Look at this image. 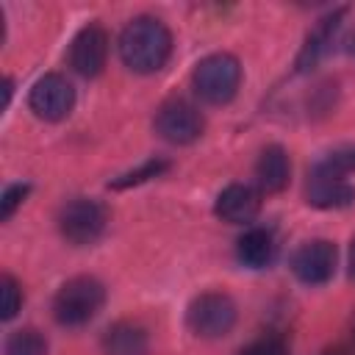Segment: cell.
<instances>
[{
  "instance_id": "1",
  "label": "cell",
  "mask_w": 355,
  "mask_h": 355,
  "mask_svg": "<svg viewBox=\"0 0 355 355\" xmlns=\"http://www.w3.org/2000/svg\"><path fill=\"white\" fill-rule=\"evenodd\" d=\"M116 50L122 64L136 72V75H153L158 69L166 67L169 55H172V31L158 19V17H133L119 39H116Z\"/></svg>"
},
{
  "instance_id": "2",
  "label": "cell",
  "mask_w": 355,
  "mask_h": 355,
  "mask_svg": "<svg viewBox=\"0 0 355 355\" xmlns=\"http://www.w3.org/2000/svg\"><path fill=\"white\" fill-rule=\"evenodd\" d=\"M105 305V286L92 275L69 277L53 297V319L61 327L89 324Z\"/></svg>"
},
{
  "instance_id": "3",
  "label": "cell",
  "mask_w": 355,
  "mask_h": 355,
  "mask_svg": "<svg viewBox=\"0 0 355 355\" xmlns=\"http://www.w3.org/2000/svg\"><path fill=\"white\" fill-rule=\"evenodd\" d=\"M194 94L205 105H227L241 86V64L233 53H211L191 72Z\"/></svg>"
},
{
  "instance_id": "4",
  "label": "cell",
  "mask_w": 355,
  "mask_h": 355,
  "mask_svg": "<svg viewBox=\"0 0 355 355\" xmlns=\"http://www.w3.org/2000/svg\"><path fill=\"white\" fill-rule=\"evenodd\" d=\"M236 319L239 308L225 291H202L186 308V327L191 330V336L205 341L225 338L236 327Z\"/></svg>"
},
{
  "instance_id": "5",
  "label": "cell",
  "mask_w": 355,
  "mask_h": 355,
  "mask_svg": "<svg viewBox=\"0 0 355 355\" xmlns=\"http://www.w3.org/2000/svg\"><path fill=\"white\" fill-rule=\"evenodd\" d=\"M111 222L108 208L94 197H75L58 211V233L72 247H89L103 239Z\"/></svg>"
},
{
  "instance_id": "6",
  "label": "cell",
  "mask_w": 355,
  "mask_h": 355,
  "mask_svg": "<svg viewBox=\"0 0 355 355\" xmlns=\"http://www.w3.org/2000/svg\"><path fill=\"white\" fill-rule=\"evenodd\" d=\"M153 128L164 141L183 147V144H194L202 136L205 119L194 103H189L183 97H172V100L161 103V108L155 111Z\"/></svg>"
},
{
  "instance_id": "7",
  "label": "cell",
  "mask_w": 355,
  "mask_h": 355,
  "mask_svg": "<svg viewBox=\"0 0 355 355\" xmlns=\"http://www.w3.org/2000/svg\"><path fill=\"white\" fill-rule=\"evenodd\" d=\"M336 266H338V250L327 239H311L300 244L288 258L291 275L302 286H311V288L330 283L336 275Z\"/></svg>"
},
{
  "instance_id": "8",
  "label": "cell",
  "mask_w": 355,
  "mask_h": 355,
  "mask_svg": "<svg viewBox=\"0 0 355 355\" xmlns=\"http://www.w3.org/2000/svg\"><path fill=\"white\" fill-rule=\"evenodd\" d=\"M28 108L44 122H61L75 108V89L64 75L47 72L31 86Z\"/></svg>"
},
{
  "instance_id": "9",
  "label": "cell",
  "mask_w": 355,
  "mask_h": 355,
  "mask_svg": "<svg viewBox=\"0 0 355 355\" xmlns=\"http://www.w3.org/2000/svg\"><path fill=\"white\" fill-rule=\"evenodd\" d=\"M67 61H69V69L80 78H97L108 61V33L103 25L97 22H89L83 25L72 44H69V53H67Z\"/></svg>"
},
{
  "instance_id": "10",
  "label": "cell",
  "mask_w": 355,
  "mask_h": 355,
  "mask_svg": "<svg viewBox=\"0 0 355 355\" xmlns=\"http://www.w3.org/2000/svg\"><path fill=\"white\" fill-rule=\"evenodd\" d=\"M347 11H349L347 6H338V8L327 11V14L319 17L316 25L305 33V42H302V47H300V53H297V61H294V67H297L300 75L316 69L319 61L333 50L336 36H338V31H341V22H344Z\"/></svg>"
},
{
  "instance_id": "11",
  "label": "cell",
  "mask_w": 355,
  "mask_h": 355,
  "mask_svg": "<svg viewBox=\"0 0 355 355\" xmlns=\"http://www.w3.org/2000/svg\"><path fill=\"white\" fill-rule=\"evenodd\" d=\"M261 211V189L250 183H227L214 202V214L227 225H247Z\"/></svg>"
},
{
  "instance_id": "12",
  "label": "cell",
  "mask_w": 355,
  "mask_h": 355,
  "mask_svg": "<svg viewBox=\"0 0 355 355\" xmlns=\"http://www.w3.org/2000/svg\"><path fill=\"white\" fill-rule=\"evenodd\" d=\"M305 202L319 211L349 208L355 202V186L347 178H330V175L311 169L308 183H305Z\"/></svg>"
},
{
  "instance_id": "13",
  "label": "cell",
  "mask_w": 355,
  "mask_h": 355,
  "mask_svg": "<svg viewBox=\"0 0 355 355\" xmlns=\"http://www.w3.org/2000/svg\"><path fill=\"white\" fill-rule=\"evenodd\" d=\"M291 180V161L280 144H266L255 161V183L266 194H280Z\"/></svg>"
},
{
  "instance_id": "14",
  "label": "cell",
  "mask_w": 355,
  "mask_h": 355,
  "mask_svg": "<svg viewBox=\"0 0 355 355\" xmlns=\"http://www.w3.org/2000/svg\"><path fill=\"white\" fill-rule=\"evenodd\" d=\"M100 347H103L105 355H147L150 336L139 322L119 319L103 333Z\"/></svg>"
},
{
  "instance_id": "15",
  "label": "cell",
  "mask_w": 355,
  "mask_h": 355,
  "mask_svg": "<svg viewBox=\"0 0 355 355\" xmlns=\"http://www.w3.org/2000/svg\"><path fill=\"white\" fill-rule=\"evenodd\" d=\"M277 255V241L266 227H250L236 241V258L247 269H266Z\"/></svg>"
},
{
  "instance_id": "16",
  "label": "cell",
  "mask_w": 355,
  "mask_h": 355,
  "mask_svg": "<svg viewBox=\"0 0 355 355\" xmlns=\"http://www.w3.org/2000/svg\"><path fill=\"white\" fill-rule=\"evenodd\" d=\"M3 355H47V338L33 327H19L8 333Z\"/></svg>"
},
{
  "instance_id": "17",
  "label": "cell",
  "mask_w": 355,
  "mask_h": 355,
  "mask_svg": "<svg viewBox=\"0 0 355 355\" xmlns=\"http://www.w3.org/2000/svg\"><path fill=\"white\" fill-rule=\"evenodd\" d=\"M311 169L313 172H322V175H330V178H347V175H352L355 172V144L330 150Z\"/></svg>"
},
{
  "instance_id": "18",
  "label": "cell",
  "mask_w": 355,
  "mask_h": 355,
  "mask_svg": "<svg viewBox=\"0 0 355 355\" xmlns=\"http://www.w3.org/2000/svg\"><path fill=\"white\" fill-rule=\"evenodd\" d=\"M166 169H169V161H164V158H150V161H144L139 169H130V172L114 178V180L108 183V189H130V186H141V183H147V180H153V178H158V175H164Z\"/></svg>"
},
{
  "instance_id": "19",
  "label": "cell",
  "mask_w": 355,
  "mask_h": 355,
  "mask_svg": "<svg viewBox=\"0 0 355 355\" xmlns=\"http://www.w3.org/2000/svg\"><path fill=\"white\" fill-rule=\"evenodd\" d=\"M22 308V288L19 283L6 272L0 275V319L3 322H11Z\"/></svg>"
},
{
  "instance_id": "20",
  "label": "cell",
  "mask_w": 355,
  "mask_h": 355,
  "mask_svg": "<svg viewBox=\"0 0 355 355\" xmlns=\"http://www.w3.org/2000/svg\"><path fill=\"white\" fill-rule=\"evenodd\" d=\"M239 355H288V344L283 336L266 333V336H258L255 341H250L247 347H241Z\"/></svg>"
},
{
  "instance_id": "21",
  "label": "cell",
  "mask_w": 355,
  "mask_h": 355,
  "mask_svg": "<svg viewBox=\"0 0 355 355\" xmlns=\"http://www.w3.org/2000/svg\"><path fill=\"white\" fill-rule=\"evenodd\" d=\"M28 194H31V183H11V186H6V191L0 197V222H8L14 216V211L25 202Z\"/></svg>"
},
{
  "instance_id": "22",
  "label": "cell",
  "mask_w": 355,
  "mask_h": 355,
  "mask_svg": "<svg viewBox=\"0 0 355 355\" xmlns=\"http://www.w3.org/2000/svg\"><path fill=\"white\" fill-rule=\"evenodd\" d=\"M11 92H14V80L6 78V80H3V108H8V103H11Z\"/></svg>"
},
{
  "instance_id": "23",
  "label": "cell",
  "mask_w": 355,
  "mask_h": 355,
  "mask_svg": "<svg viewBox=\"0 0 355 355\" xmlns=\"http://www.w3.org/2000/svg\"><path fill=\"white\" fill-rule=\"evenodd\" d=\"M349 277L355 280V239H352V244H349Z\"/></svg>"
},
{
  "instance_id": "24",
  "label": "cell",
  "mask_w": 355,
  "mask_h": 355,
  "mask_svg": "<svg viewBox=\"0 0 355 355\" xmlns=\"http://www.w3.org/2000/svg\"><path fill=\"white\" fill-rule=\"evenodd\" d=\"M322 355H347L344 349H327V352H322Z\"/></svg>"
},
{
  "instance_id": "25",
  "label": "cell",
  "mask_w": 355,
  "mask_h": 355,
  "mask_svg": "<svg viewBox=\"0 0 355 355\" xmlns=\"http://www.w3.org/2000/svg\"><path fill=\"white\" fill-rule=\"evenodd\" d=\"M352 336H355V324H352Z\"/></svg>"
}]
</instances>
